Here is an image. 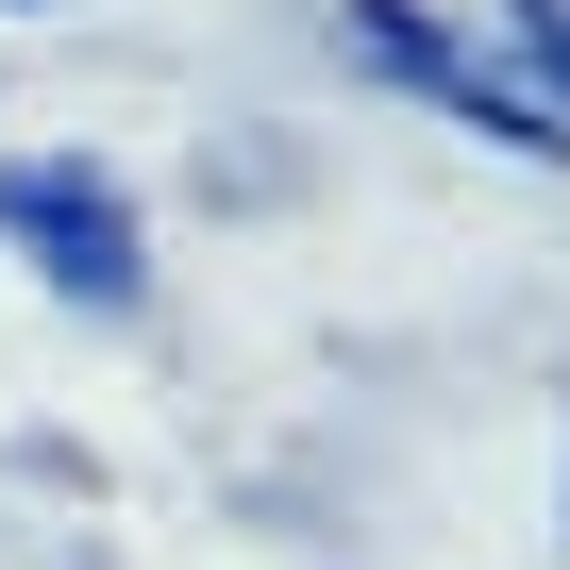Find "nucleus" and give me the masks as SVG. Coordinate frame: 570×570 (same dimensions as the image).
<instances>
[{
    "mask_svg": "<svg viewBox=\"0 0 570 570\" xmlns=\"http://www.w3.org/2000/svg\"><path fill=\"white\" fill-rule=\"evenodd\" d=\"M0 268H35L68 320H135L151 303V202L101 151H0Z\"/></svg>",
    "mask_w": 570,
    "mask_h": 570,
    "instance_id": "nucleus-1",
    "label": "nucleus"
},
{
    "mask_svg": "<svg viewBox=\"0 0 570 570\" xmlns=\"http://www.w3.org/2000/svg\"><path fill=\"white\" fill-rule=\"evenodd\" d=\"M503 18H520V85L570 118V0H503Z\"/></svg>",
    "mask_w": 570,
    "mask_h": 570,
    "instance_id": "nucleus-3",
    "label": "nucleus"
},
{
    "mask_svg": "<svg viewBox=\"0 0 570 570\" xmlns=\"http://www.w3.org/2000/svg\"><path fill=\"white\" fill-rule=\"evenodd\" d=\"M0 18H85V0H0Z\"/></svg>",
    "mask_w": 570,
    "mask_h": 570,
    "instance_id": "nucleus-4",
    "label": "nucleus"
},
{
    "mask_svg": "<svg viewBox=\"0 0 570 570\" xmlns=\"http://www.w3.org/2000/svg\"><path fill=\"white\" fill-rule=\"evenodd\" d=\"M336 35H353V68L403 85L420 118H453V135H487V151H520V168H570V118H553L503 51H470L453 18H420V0H336Z\"/></svg>",
    "mask_w": 570,
    "mask_h": 570,
    "instance_id": "nucleus-2",
    "label": "nucleus"
}]
</instances>
